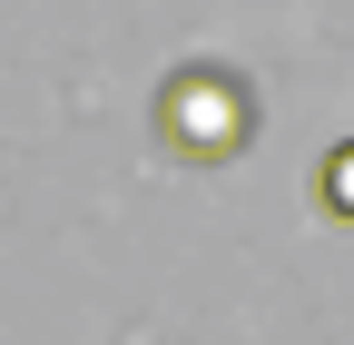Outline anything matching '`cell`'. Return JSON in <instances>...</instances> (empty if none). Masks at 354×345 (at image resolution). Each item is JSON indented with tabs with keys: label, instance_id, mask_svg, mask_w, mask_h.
I'll return each mask as SVG.
<instances>
[{
	"label": "cell",
	"instance_id": "6da1fadb",
	"mask_svg": "<svg viewBox=\"0 0 354 345\" xmlns=\"http://www.w3.org/2000/svg\"><path fill=\"white\" fill-rule=\"evenodd\" d=\"M246 128H256V99H246V79H227V69H177L158 89V139L177 158H197V168L236 158Z\"/></svg>",
	"mask_w": 354,
	"mask_h": 345
},
{
	"label": "cell",
	"instance_id": "7a4b0ae2",
	"mask_svg": "<svg viewBox=\"0 0 354 345\" xmlns=\"http://www.w3.org/2000/svg\"><path fill=\"white\" fill-rule=\"evenodd\" d=\"M315 188H325V207H335V218H354V139H344V148H325Z\"/></svg>",
	"mask_w": 354,
	"mask_h": 345
}]
</instances>
